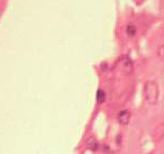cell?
I'll use <instances>...</instances> for the list:
<instances>
[{"label": "cell", "instance_id": "obj_1", "mask_svg": "<svg viewBox=\"0 0 164 154\" xmlns=\"http://www.w3.org/2000/svg\"><path fill=\"white\" fill-rule=\"evenodd\" d=\"M144 96L150 105H155L158 100V87L156 82L147 81L144 86Z\"/></svg>", "mask_w": 164, "mask_h": 154}, {"label": "cell", "instance_id": "obj_2", "mask_svg": "<svg viewBox=\"0 0 164 154\" xmlns=\"http://www.w3.org/2000/svg\"><path fill=\"white\" fill-rule=\"evenodd\" d=\"M118 66L120 69V71L126 75H130L134 72V64L132 62V60L129 59L127 55H122L119 61H118Z\"/></svg>", "mask_w": 164, "mask_h": 154}, {"label": "cell", "instance_id": "obj_3", "mask_svg": "<svg viewBox=\"0 0 164 154\" xmlns=\"http://www.w3.org/2000/svg\"><path fill=\"white\" fill-rule=\"evenodd\" d=\"M152 136H153V139L156 141V142L164 139V123H160L154 127Z\"/></svg>", "mask_w": 164, "mask_h": 154}, {"label": "cell", "instance_id": "obj_4", "mask_svg": "<svg viewBox=\"0 0 164 154\" xmlns=\"http://www.w3.org/2000/svg\"><path fill=\"white\" fill-rule=\"evenodd\" d=\"M118 123L122 126H126V125L129 124V122H130V113H129V110L127 109H124L119 111V114H118Z\"/></svg>", "mask_w": 164, "mask_h": 154}, {"label": "cell", "instance_id": "obj_5", "mask_svg": "<svg viewBox=\"0 0 164 154\" xmlns=\"http://www.w3.org/2000/svg\"><path fill=\"white\" fill-rule=\"evenodd\" d=\"M86 145H87V147H88L89 150H91V151H98L100 146L98 141L94 139V137H88L86 141Z\"/></svg>", "mask_w": 164, "mask_h": 154}, {"label": "cell", "instance_id": "obj_6", "mask_svg": "<svg viewBox=\"0 0 164 154\" xmlns=\"http://www.w3.org/2000/svg\"><path fill=\"white\" fill-rule=\"evenodd\" d=\"M126 33H127V35L130 37L135 36L136 35V27L133 25V24H129L127 25V27H126Z\"/></svg>", "mask_w": 164, "mask_h": 154}, {"label": "cell", "instance_id": "obj_7", "mask_svg": "<svg viewBox=\"0 0 164 154\" xmlns=\"http://www.w3.org/2000/svg\"><path fill=\"white\" fill-rule=\"evenodd\" d=\"M105 100H106V94L102 90H98V92H97V101L99 103H105Z\"/></svg>", "mask_w": 164, "mask_h": 154}, {"label": "cell", "instance_id": "obj_8", "mask_svg": "<svg viewBox=\"0 0 164 154\" xmlns=\"http://www.w3.org/2000/svg\"><path fill=\"white\" fill-rule=\"evenodd\" d=\"M157 55H158V58L164 62V44L161 45V46L158 47V50H157Z\"/></svg>", "mask_w": 164, "mask_h": 154}]
</instances>
